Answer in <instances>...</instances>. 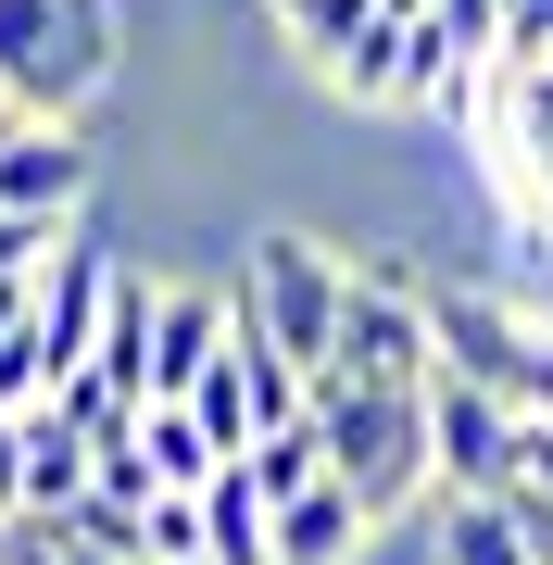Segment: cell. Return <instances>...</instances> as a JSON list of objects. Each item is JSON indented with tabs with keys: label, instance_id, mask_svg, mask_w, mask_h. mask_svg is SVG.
Returning <instances> with one entry per match:
<instances>
[{
	"label": "cell",
	"instance_id": "obj_19",
	"mask_svg": "<svg viewBox=\"0 0 553 565\" xmlns=\"http://www.w3.org/2000/svg\"><path fill=\"white\" fill-rule=\"evenodd\" d=\"M25 403H51V364H39V340H0V415H25Z\"/></svg>",
	"mask_w": 553,
	"mask_h": 565
},
{
	"label": "cell",
	"instance_id": "obj_10",
	"mask_svg": "<svg viewBox=\"0 0 553 565\" xmlns=\"http://www.w3.org/2000/svg\"><path fill=\"white\" fill-rule=\"evenodd\" d=\"M265 541H277V565H352V553L377 541V515L352 503L340 478H315V490H289V503L265 515Z\"/></svg>",
	"mask_w": 553,
	"mask_h": 565
},
{
	"label": "cell",
	"instance_id": "obj_17",
	"mask_svg": "<svg viewBox=\"0 0 553 565\" xmlns=\"http://www.w3.org/2000/svg\"><path fill=\"white\" fill-rule=\"evenodd\" d=\"M240 465H252V490H265V515H277L289 490H315V478H328V440H315V415H302V427H277V440H252Z\"/></svg>",
	"mask_w": 553,
	"mask_h": 565
},
{
	"label": "cell",
	"instance_id": "obj_8",
	"mask_svg": "<svg viewBox=\"0 0 553 565\" xmlns=\"http://www.w3.org/2000/svg\"><path fill=\"white\" fill-rule=\"evenodd\" d=\"M88 189H102V151H88L76 126H39V114L0 126V214H51V226H76Z\"/></svg>",
	"mask_w": 553,
	"mask_h": 565
},
{
	"label": "cell",
	"instance_id": "obj_21",
	"mask_svg": "<svg viewBox=\"0 0 553 565\" xmlns=\"http://www.w3.org/2000/svg\"><path fill=\"white\" fill-rule=\"evenodd\" d=\"M0 565H63V515H0Z\"/></svg>",
	"mask_w": 553,
	"mask_h": 565
},
{
	"label": "cell",
	"instance_id": "obj_4",
	"mask_svg": "<svg viewBox=\"0 0 553 565\" xmlns=\"http://www.w3.org/2000/svg\"><path fill=\"white\" fill-rule=\"evenodd\" d=\"M428 340L466 390H491L503 415L553 427V315H529L515 289H428Z\"/></svg>",
	"mask_w": 553,
	"mask_h": 565
},
{
	"label": "cell",
	"instance_id": "obj_9",
	"mask_svg": "<svg viewBox=\"0 0 553 565\" xmlns=\"http://www.w3.org/2000/svg\"><path fill=\"white\" fill-rule=\"evenodd\" d=\"M226 327H240V302L202 277H164V302H151V403H189L202 390V364L226 352Z\"/></svg>",
	"mask_w": 553,
	"mask_h": 565
},
{
	"label": "cell",
	"instance_id": "obj_1",
	"mask_svg": "<svg viewBox=\"0 0 553 565\" xmlns=\"http://www.w3.org/2000/svg\"><path fill=\"white\" fill-rule=\"evenodd\" d=\"M126 63V0H0V102L76 126Z\"/></svg>",
	"mask_w": 553,
	"mask_h": 565
},
{
	"label": "cell",
	"instance_id": "obj_20",
	"mask_svg": "<svg viewBox=\"0 0 553 565\" xmlns=\"http://www.w3.org/2000/svg\"><path fill=\"white\" fill-rule=\"evenodd\" d=\"M491 63H553V0H503V51Z\"/></svg>",
	"mask_w": 553,
	"mask_h": 565
},
{
	"label": "cell",
	"instance_id": "obj_25",
	"mask_svg": "<svg viewBox=\"0 0 553 565\" xmlns=\"http://www.w3.org/2000/svg\"><path fill=\"white\" fill-rule=\"evenodd\" d=\"M0 114H13V102H0Z\"/></svg>",
	"mask_w": 553,
	"mask_h": 565
},
{
	"label": "cell",
	"instance_id": "obj_22",
	"mask_svg": "<svg viewBox=\"0 0 553 565\" xmlns=\"http://www.w3.org/2000/svg\"><path fill=\"white\" fill-rule=\"evenodd\" d=\"M0 515H25V415H0Z\"/></svg>",
	"mask_w": 553,
	"mask_h": 565
},
{
	"label": "cell",
	"instance_id": "obj_16",
	"mask_svg": "<svg viewBox=\"0 0 553 565\" xmlns=\"http://www.w3.org/2000/svg\"><path fill=\"white\" fill-rule=\"evenodd\" d=\"M265 13H277V39L302 51L315 76H328V63H340V51H352V39L377 25V0H265Z\"/></svg>",
	"mask_w": 553,
	"mask_h": 565
},
{
	"label": "cell",
	"instance_id": "obj_3",
	"mask_svg": "<svg viewBox=\"0 0 553 565\" xmlns=\"http://www.w3.org/2000/svg\"><path fill=\"white\" fill-rule=\"evenodd\" d=\"M240 327L252 340H277L302 377H328V340H340V302H352V252H328L315 226H265V239L240 252Z\"/></svg>",
	"mask_w": 553,
	"mask_h": 565
},
{
	"label": "cell",
	"instance_id": "obj_15",
	"mask_svg": "<svg viewBox=\"0 0 553 565\" xmlns=\"http://www.w3.org/2000/svg\"><path fill=\"white\" fill-rule=\"evenodd\" d=\"M139 452H151V478H164V490H214V478H226L214 440L189 427V403H139Z\"/></svg>",
	"mask_w": 553,
	"mask_h": 565
},
{
	"label": "cell",
	"instance_id": "obj_24",
	"mask_svg": "<svg viewBox=\"0 0 553 565\" xmlns=\"http://www.w3.org/2000/svg\"><path fill=\"white\" fill-rule=\"evenodd\" d=\"M139 565H202V553H139Z\"/></svg>",
	"mask_w": 553,
	"mask_h": 565
},
{
	"label": "cell",
	"instance_id": "obj_18",
	"mask_svg": "<svg viewBox=\"0 0 553 565\" xmlns=\"http://www.w3.org/2000/svg\"><path fill=\"white\" fill-rule=\"evenodd\" d=\"M63 239H76V226H51V214H0V277H39Z\"/></svg>",
	"mask_w": 553,
	"mask_h": 565
},
{
	"label": "cell",
	"instance_id": "obj_23",
	"mask_svg": "<svg viewBox=\"0 0 553 565\" xmlns=\"http://www.w3.org/2000/svg\"><path fill=\"white\" fill-rule=\"evenodd\" d=\"M25 302H39V277H0V340L25 327Z\"/></svg>",
	"mask_w": 553,
	"mask_h": 565
},
{
	"label": "cell",
	"instance_id": "obj_6",
	"mask_svg": "<svg viewBox=\"0 0 553 565\" xmlns=\"http://www.w3.org/2000/svg\"><path fill=\"white\" fill-rule=\"evenodd\" d=\"M102 302H114V252L88 239H63L51 264H39V302H25V340H39V364H51V390L88 364V340H102Z\"/></svg>",
	"mask_w": 553,
	"mask_h": 565
},
{
	"label": "cell",
	"instance_id": "obj_2",
	"mask_svg": "<svg viewBox=\"0 0 553 565\" xmlns=\"http://www.w3.org/2000/svg\"><path fill=\"white\" fill-rule=\"evenodd\" d=\"M315 440H328V478L365 503L377 527L428 503V390H352V377H315Z\"/></svg>",
	"mask_w": 553,
	"mask_h": 565
},
{
	"label": "cell",
	"instance_id": "obj_11",
	"mask_svg": "<svg viewBox=\"0 0 553 565\" xmlns=\"http://www.w3.org/2000/svg\"><path fill=\"white\" fill-rule=\"evenodd\" d=\"M428 541H440V565H541V541H529V515H515V490H428Z\"/></svg>",
	"mask_w": 553,
	"mask_h": 565
},
{
	"label": "cell",
	"instance_id": "obj_7",
	"mask_svg": "<svg viewBox=\"0 0 553 565\" xmlns=\"http://www.w3.org/2000/svg\"><path fill=\"white\" fill-rule=\"evenodd\" d=\"M428 478L440 490H515V415L440 364L428 377Z\"/></svg>",
	"mask_w": 553,
	"mask_h": 565
},
{
	"label": "cell",
	"instance_id": "obj_12",
	"mask_svg": "<svg viewBox=\"0 0 553 565\" xmlns=\"http://www.w3.org/2000/svg\"><path fill=\"white\" fill-rule=\"evenodd\" d=\"M151 302H164V277L114 264V302H102V340H88V377L126 390V403H151Z\"/></svg>",
	"mask_w": 553,
	"mask_h": 565
},
{
	"label": "cell",
	"instance_id": "obj_14",
	"mask_svg": "<svg viewBox=\"0 0 553 565\" xmlns=\"http://www.w3.org/2000/svg\"><path fill=\"white\" fill-rule=\"evenodd\" d=\"M88 490V440L63 427V403H25V515H76Z\"/></svg>",
	"mask_w": 553,
	"mask_h": 565
},
{
	"label": "cell",
	"instance_id": "obj_13",
	"mask_svg": "<svg viewBox=\"0 0 553 565\" xmlns=\"http://www.w3.org/2000/svg\"><path fill=\"white\" fill-rule=\"evenodd\" d=\"M328 88L340 102H365V114H415V25H365V39H352L340 63H328Z\"/></svg>",
	"mask_w": 553,
	"mask_h": 565
},
{
	"label": "cell",
	"instance_id": "obj_5",
	"mask_svg": "<svg viewBox=\"0 0 553 565\" xmlns=\"http://www.w3.org/2000/svg\"><path fill=\"white\" fill-rule=\"evenodd\" d=\"M328 377H352V390H428V377H440L428 277H415V264H352V302H340Z\"/></svg>",
	"mask_w": 553,
	"mask_h": 565
}]
</instances>
